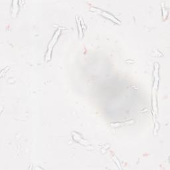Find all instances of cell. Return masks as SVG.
<instances>
[{"mask_svg":"<svg viewBox=\"0 0 170 170\" xmlns=\"http://www.w3.org/2000/svg\"><path fill=\"white\" fill-rule=\"evenodd\" d=\"M18 1H13V9H12V15L13 17H14L16 16L17 11H18Z\"/></svg>","mask_w":170,"mask_h":170,"instance_id":"obj_4","label":"cell"},{"mask_svg":"<svg viewBox=\"0 0 170 170\" xmlns=\"http://www.w3.org/2000/svg\"><path fill=\"white\" fill-rule=\"evenodd\" d=\"M93 10H95V11H97V12H98V13H100V14H101L102 15H103V16H104L105 17H107V18H108L109 19L112 20V21H114V22H115V23H119V24L120 23V22L119 21H118V20L117 19L115 18V17H114L112 15L110 14L109 13L103 12V11H102V10H99V9H97V8H93Z\"/></svg>","mask_w":170,"mask_h":170,"instance_id":"obj_2","label":"cell"},{"mask_svg":"<svg viewBox=\"0 0 170 170\" xmlns=\"http://www.w3.org/2000/svg\"><path fill=\"white\" fill-rule=\"evenodd\" d=\"M154 68H155V71H154V90H157L158 89V82H159V77H158V69H159V66L158 63H156L155 64V66H154Z\"/></svg>","mask_w":170,"mask_h":170,"instance_id":"obj_3","label":"cell"},{"mask_svg":"<svg viewBox=\"0 0 170 170\" xmlns=\"http://www.w3.org/2000/svg\"><path fill=\"white\" fill-rule=\"evenodd\" d=\"M76 19H77V23L78 25V29H79V37L82 38L83 36V33H82V29L81 27V25H80V22L79 20L78 17H76Z\"/></svg>","mask_w":170,"mask_h":170,"instance_id":"obj_5","label":"cell"},{"mask_svg":"<svg viewBox=\"0 0 170 170\" xmlns=\"http://www.w3.org/2000/svg\"><path fill=\"white\" fill-rule=\"evenodd\" d=\"M61 29H58L56 31L55 33L53 35V37L51 39V41L49 43L48 45V49L47 52V54L45 56V61H49L51 60V53H52V49L53 48V46L55 45V42H57L58 38H59L60 34H61Z\"/></svg>","mask_w":170,"mask_h":170,"instance_id":"obj_1","label":"cell"}]
</instances>
